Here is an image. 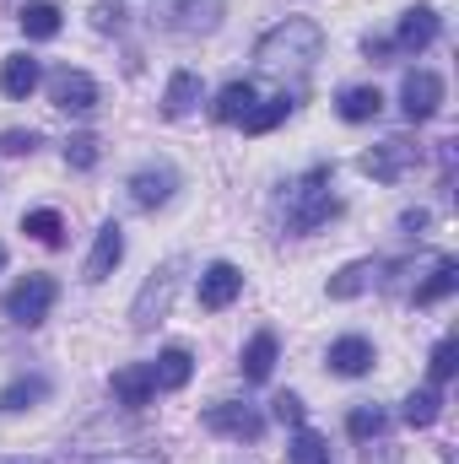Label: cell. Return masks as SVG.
Returning <instances> with one entry per match:
<instances>
[{"instance_id": "7a4b0ae2", "label": "cell", "mask_w": 459, "mask_h": 464, "mask_svg": "<svg viewBox=\"0 0 459 464\" xmlns=\"http://www.w3.org/2000/svg\"><path fill=\"white\" fill-rule=\"evenodd\" d=\"M151 11V27L157 33H173V38H200L222 22L228 0H146Z\"/></svg>"}, {"instance_id": "8992f818", "label": "cell", "mask_w": 459, "mask_h": 464, "mask_svg": "<svg viewBox=\"0 0 459 464\" xmlns=\"http://www.w3.org/2000/svg\"><path fill=\"white\" fill-rule=\"evenodd\" d=\"M54 297H60V286H54V276H27V281H16L11 292H5V319H16V324H44L49 319V308H54Z\"/></svg>"}, {"instance_id": "e0dca14e", "label": "cell", "mask_w": 459, "mask_h": 464, "mask_svg": "<svg viewBox=\"0 0 459 464\" xmlns=\"http://www.w3.org/2000/svg\"><path fill=\"white\" fill-rule=\"evenodd\" d=\"M367 367H373V341H367V335H341V341H330V372L362 378Z\"/></svg>"}, {"instance_id": "f1b7e54d", "label": "cell", "mask_w": 459, "mask_h": 464, "mask_svg": "<svg viewBox=\"0 0 459 464\" xmlns=\"http://www.w3.org/2000/svg\"><path fill=\"white\" fill-rule=\"evenodd\" d=\"M438 411H444V394H438V389H416V394L405 400V421H411V427H433Z\"/></svg>"}, {"instance_id": "d6986e66", "label": "cell", "mask_w": 459, "mask_h": 464, "mask_svg": "<svg viewBox=\"0 0 459 464\" xmlns=\"http://www.w3.org/2000/svg\"><path fill=\"white\" fill-rule=\"evenodd\" d=\"M190 372H195V356H190L184 346H168L157 362H151V383H157V389H184Z\"/></svg>"}, {"instance_id": "5b68a950", "label": "cell", "mask_w": 459, "mask_h": 464, "mask_svg": "<svg viewBox=\"0 0 459 464\" xmlns=\"http://www.w3.org/2000/svg\"><path fill=\"white\" fill-rule=\"evenodd\" d=\"M416 162H422V146H416V140H405V135H389V140H378V146H367V151L356 157V168H362L367 179H378V184L405 179Z\"/></svg>"}, {"instance_id": "9a60e30c", "label": "cell", "mask_w": 459, "mask_h": 464, "mask_svg": "<svg viewBox=\"0 0 459 464\" xmlns=\"http://www.w3.org/2000/svg\"><path fill=\"white\" fill-rule=\"evenodd\" d=\"M38 82H44V65H38L33 54H11V60L0 65V92H5V98H16V103H22V98H33V92H38Z\"/></svg>"}, {"instance_id": "4316f807", "label": "cell", "mask_w": 459, "mask_h": 464, "mask_svg": "<svg viewBox=\"0 0 459 464\" xmlns=\"http://www.w3.org/2000/svg\"><path fill=\"white\" fill-rule=\"evenodd\" d=\"M22 232H27L33 243H44V248H65V222H60V211H27V217H22Z\"/></svg>"}, {"instance_id": "ac0fdd59", "label": "cell", "mask_w": 459, "mask_h": 464, "mask_svg": "<svg viewBox=\"0 0 459 464\" xmlns=\"http://www.w3.org/2000/svg\"><path fill=\"white\" fill-rule=\"evenodd\" d=\"M195 103H200V76H195V71H173V76H168V92H162V114L184 119Z\"/></svg>"}, {"instance_id": "277c9868", "label": "cell", "mask_w": 459, "mask_h": 464, "mask_svg": "<svg viewBox=\"0 0 459 464\" xmlns=\"http://www.w3.org/2000/svg\"><path fill=\"white\" fill-rule=\"evenodd\" d=\"M179 276H184V259H168L162 270H151V281L141 286V297H135V308H130V330H135V335H146L151 324H162V314H168V303H173Z\"/></svg>"}, {"instance_id": "44dd1931", "label": "cell", "mask_w": 459, "mask_h": 464, "mask_svg": "<svg viewBox=\"0 0 459 464\" xmlns=\"http://www.w3.org/2000/svg\"><path fill=\"white\" fill-rule=\"evenodd\" d=\"M259 98H254V82H228L222 92H217V109H211V119L217 124H238V119L249 114Z\"/></svg>"}, {"instance_id": "52a82bcc", "label": "cell", "mask_w": 459, "mask_h": 464, "mask_svg": "<svg viewBox=\"0 0 459 464\" xmlns=\"http://www.w3.org/2000/svg\"><path fill=\"white\" fill-rule=\"evenodd\" d=\"M400 109L411 124H427V119L444 109V76L438 71H411L405 87H400Z\"/></svg>"}, {"instance_id": "83f0119b", "label": "cell", "mask_w": 459, "mask_h": 464, "mask_svg": "<svg viewBox=\"0 0 459 464\" xmlns=\"http://www.w3.org/2000/svg\"><path fill=\"white\" fill-rule=\"evenodd\" d=\"M287 459H292V464H330V443H325L319 432H308V427H298V438H292V449H287Z\"/></svg>"}, {"instance_id": "f546056e", "label": "cell", "mask_w": 459, "mask_h": 464, "mask_svg": "<svg viewBox=\"0 0 459 464\" xmlns=\"http://www.w3.org/2000/svg\"><path fill=\"white\" fill-rule=\"evenodd\" d=\"M346 432H351L356 443H367V438H378V432H384V411H378V405H356V411L346 416Z\"/></svg>"}, {"instance_id": "7c38bea8", "label": "cell", "mask_w": 459, "mask_h": 464, "mask_svg": "<svg viewBox=\"0 0 459 464\" xmlns=\"http://www.w3.org/2000/svg\"><path fill=\"white\" fill-rule=\"evenodd\" d=\"M433 38H438V11H433V5H411V11L400 16L395 49H405V54H422V49H427Z\"/></svg>"}, {"instance_id": "603a6c76", "label": "cell", "mask_w": 459, "mask_h": 464, "mask_svg": "<svg viewBox=\"0 0 459 464\" xmlns=\"http://www.w3.org/2000/svg\"><path fill=\"white\" fill-rule=\"evenodd\" d=\"M384 114V92L378 87H346L341 92V119L346 124H367Z\"/></svg>"}, {"instance_id": "ba28073f", "label": "cell", "mask_w": 459, "mask_h": 464, "mask_svg": "<svg viewBox=\"0 0 459 464\" xmlns=\"http://www.w3.org/2000/svg\"><path fill=\"white\" fill-rule=\"evenodd\" d=\"M49 98H54V109H65V114H93L98 109V82L87 76V71H54L49 76Z\"/></svg>"}, {"instance_id": "836d02e7", "label": "cell", "mask_w": 459, "mask_h": 464, "mask_svg": "<svg viewBox=\"0 0 459 464\" xmlns=\"http://www.w3.org/2000/svg\"><path fill=\"white\" fill-rule=\"evenodd\" d=\"M270 405H276V421L281 427H303V400L298 394H276Z\"/></svg>"}, {"instance_id": "74e56055", "label": "cell", "mask_w": 459, "mask_h": 464, "mask_svg": "<svg viewBox=\"0 0 459 464\" xmlns=\"http://www.w3.org/2000/svg\"><path fill=\"white\" fill-rule=\"evenodd\" d=\"M0 270H5V243H0Z\"/></svg>"}, {"instance_id": "d6a6232c", "label": "cell", "mask_w": 459, "mask_h": 464, "mask_svg": "<svg viewBox=\"0 0 459 464\" xmlns=\"http://www.w3.org/2000/svg\"><path fill=\"white\" fill-rule=\"evenodd\" d=\"M65 162L87 173V168L98 162V140H93V135H71V140H65Z\"/></svg>"}, {"instance_id": "7402d4cb", "label": "cell", "mask_w": 459, "mask_h": 464, "mask_svg": "<svg viewBox=\"0 0 459 464\" xmlns=\"http://www.w3.org/2000/svg\"><path fill=\"white\" fill-rule=\"evenodd\" d=\"M454 286H459V265H454V259H433V276H427V281H422L411 297H416L422 308H433V303H444Z\"/></svg>"}, {"instance_id": "9c48e42d", "label": "cell", "mask_w": 459, "mask_h": 464, "mask_svg": "<svg viewBox=\"0 0 459 464\" xmlns=\"http://www.w3.org/2000/svg\"><path fill=\"white\" fill-rule=\"evenodd\" d=\"M206 427L222 432V438H238V443H254L265 432V416L254 405H238V400H222V405H206Z\"/></svg>"}, {"instance_id": "cb8c5ba5", "label": "cell", "mask_w": 459, "mask_h": 464, "mask_svg": "<svg viewBox=\"0 0 459 464\" xmlns=\"http://www.w3.org/2000/svg\"><path fill=\"white\" fill-rule=\"evenodd\" d=\"M16 22H22L27 38H54V33H60V5H49V0H27V5L16 11Z\"/></svg>"}, {"instance_id": "5bb4252c", "label": "cell", "mask_w": 459, "mask_h": 464, "mask_svg": "<svg viewBox=\"0 0 459 464\" xmlns=\"http://www.w3.org/2000/svg\"><path fill=\"white\" fill-rule=\"evenodd\" d=\"M151 394H157V383H151V362H130V367H119L114 372V400L119 405L141 411V405H151Z\"/></svg>"}, {"instance_id": "ffe728a7", "label": "cell", "mask_w": 459, "mask_h": 464, "mask_svg": "<svg viewBox=\"0 0 459 464\" xmlns=\"http://www.w3.org/2000/svg\"><path fill=\"white\" fill-rule=\"evenodd\" d=\"M238 367H243V378H249V383H265V378H270V367H276V335H270V330H259V335L243 346V362H238Z\"/></svg>"}, {"instance_id": "1f68e13d", "label": "cell", "mask_w": 459, "mask_h": 464, "mask_svg": "<svg viewBox=\"0 0 459 464\" xmlns=\"http://www.w3.org/2000/svg\"><path fill=\"white\" fill-rule=\"evenodd\" d=\"M38 146H44L38 130H5V135H0V151H5V157H27V151H38Z\"/></svg>"}, {"instance_id": "d4e9b609", "label": "cell", "mask_w": 459, "mask_h": 464, "mask_svg": "<svg viewBox=\"0 0 459 464\" xmlns=\"http://www.w3.org/2000/svg\"><path fill=\"white\" fill-rule=\"evenodd\" d=\"M44 394H49V378H38V372L33 378H16V383L0 389V411H33Z\"/></svg>"}, {"instance_id": "4dcf8cb0", "label": "cell", "mask_w": 459, "mask_h": 464, "mask_svg": "<svg viewBox=\"0 0 459 464\" xmlns=\"http://www.w3.org/2000/svg\"><path fill=\"white\" fill-rule=\"evenodd\" d=\"M454 367H459V341L449 335V341H438V346H433L427 372H433V383H449V378H454Z\"/></svg>"}, {"instance_id": "8d00e7d4", "label": "cell", "mask_w": 459, "mask_h": 464, "mask_svg": "<svg viewBox=\"0 0 459 464\" xmlns=\"http://www.w3.org/2000/svg\"><path fill=\"white\" fill-rule=\"evenodd\" d=\"M389 49H395V44H389V38H362V54H367V60H384V54H389Z\"/></svg>"}, {"instance_id": "484cf974", "label": "cell", "mask_w": 459, "mask_h": 464, "mask_svg": "<svg viewBox=\"0 0 459 464\" xmlns=\"http://www.w3.org/2000/svg\"><path fill=\"white\" fill-rule=\"evenodd\" d=\"M287 114H292V98L281 92V98H265V103H254V109L238 119V124H243L249 135H265V130H276V124H281Z\"/></svg>"}, {"instance_id": "30bf717a", "label": "cell", "mask_w": 459, "mask_h": 464, "mask_svg": "<svg viewBox=\"0 0 459 464\" xmlns=\"http://www.w3.org/2000/svg\"><path fill=\"white\" fill-rule=\"evenodd\" d=\"M173 189H179V173H173L168 162H151V168H141V173L130 179V200H135L141 211L168 206V200H173Z\"/></svg>"}, {"instance_id": "8fae6325", "label": "cell", "mask_w": 459, "mask_h": 464, "mask_svg": "<svg viewBox=\"0 0 459 464\" xmlns=\"http://www.w3.org/2000/svg\"><path fill=\"white\" fill-rule=\"evenodd\" d=\"M238 292H243V270L228 265V259H217V265L200 276V308H206V314H222Z\"/></svg>"}, {"instance_id": "2e32d148", "label": "cell", "mask_w": 459, "mask_h": 464, "mask_svg": "<svg viewBox=\"0 0 459 464\" xmlns=\"http://www.w3.org/2000/svg\"><path fill=\"white\" fill-rule=\"evenodd\" d=\"M378 276H384V259H351L346 270L330 276V297H336V303H351V297H362Z\"/></svg>"}, {"instance_id": "3957f363", "label": "cell", "mask_w": 459, "mask_h": 464, "mask_svg": "<svg viewBox=\"0 0 459 464\" xmlns=\"http://www.w3.org/2000/svg\"><path fill=\"white\" fill-rule=\"evenodd\" d=\"M330 184V168H314L298 189H292V211H287V227L292 232H314V227H325L336 211H341V200L325 189Z\"/></svg>"}, {"instance_id": "e575fe53", "label": "cell", "mask_w": 459, "mask_h": 464, "mask_svg": "<svg viewBox=\"0 0 459 464\" xmlns=\"http://www.w3.org/2000/svg\"><path fill=\"white\" fill-rule=\"evenodd\" d=\"M93 27H98V33L119 27V5H109V0H103V5H93Z\"/></svg>"}, {"instance_id": "4fadbf2b", "label": "cell", "mask_w": 459, "mask_h": 464, "mask_svg": "<svg viewBox=\"0 0 459 464\" xmlns=\"http://www.w3.org/2000/svg\"><path fill=\"white\" fill-rule=\"evenodd\" d=\"M119 259H124V227H119V222H103L93 254H87V281H109Z\"/></svg>"}, {"instance_id": "6da1fadb", "label": "cell", "mask_w": 459, "mask_h": 464, "mask_svg": "<svg viewBox=\"0 0 459 464\" xmlns=\"http://www.w3.org/2000/svg\"><path fill=\"white\" fill-rule=\"evenodd\" d=\"M319 49H325L319 22H308V16H287V22H276V27L259 38L254 60H259L265 71H308V65L319 60Z\"/></svg>"}, {"instance_id": "d590c367", "label": "cell", "mask_w": 459, "mask_h": 464, "mask_svg": "<svg viewBox=\"0 0 459 464\" xmlns=\"http://www.w3.org/2000/svg\"><path fill=\"white\" fill-rule=\"evenodd\" d=\"M427 222H433V211H422V206L400 217V227H405V232H427Z\"/></svg>"}]
</instances>
